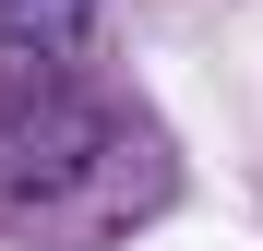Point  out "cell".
Here are the masks:
<instances>
[{
    "mask_svg": "<svg viewBox=\"0 0 263 251\" xmlns=\"http://www.w3.org/2000/svg\"><path fill=\"white\" fill-rule=\"evenodd\" d=\"M144 132L96 96V84L60 72H0V227H120L132 203V167Z\"/></svg>",
    "mask_w": 263,
    "mask_h": 251,
    "instance_id": "obj_1",
    "label": "cell"
},
{
    "mask_svg": "<svg viewBox=\"0 0 263 251\" xmlns=\"http://www.w3.org/2000/svg\"><path fill=\"white\" fill-rule=\"evenodd\" d=\"M108 0H0V72H60Z\"/></svg>",
    "mask_w": 263,
    "mask_h": 251,
    "instance_id": "obj_2",
    "label": "cell"
}]
</instances>
